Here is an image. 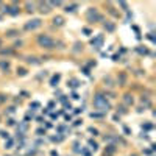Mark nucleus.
<instances>
[{"mask_svg":"<svg viewBox=\"0 0 156 156\" xmlns=\"http://www.w3.org/2000/svg\"><path fill=\"white\" fill-rule=\"evenodd\" d=\"M89 133H92L94 136H97V133H98V131H97L95 128H89Z\"/></svg>","mask_w":156,"mask_h":156,"instance_id":"c85d7f7f","label":"nucleus"},{"mask_svg":"<svg viewBox=\"0 0 156 156\" xmlns=\"http://www.w3.org/2000/svg\"><path fill=\"white\" fill-rule=\"evenodd\" d=\"M91 44H92L95 49H100V47H102V44H103V35H98L95 39H92V41H91Z\"/></svg>","mask_w":156,"mask_h":156,"instance_id":"39448f33","label":"nucleus"},{"mask_svg":"<svg viewBox=\"0 0 156 156\" xmlns=\"http://www.w3.org/2000/svg\"><path fill=\"white\" fill-rule=\"evenodd\" d=\"M94 106H95L97 109H100V111H102V114L106 112V111L111 108L109 103H108V100H106V97H103L102 94H97V95L94 97Z\"/></svg>","mask_w":156,"mask_h":156,"instance_id":"f257e3e1","label":"nucleus"},{"mask_svg":"<svg viewBox=\"0 0 156 156\" xmlns=\"http://www.w3.org/2000/svg\"><path fill=\"white\" fill-rule=\"evenodd\" d=\"M41 25H42V20H41V19H33V20H30V22L25 23V30H27V31L36 30V28H39Z\"/></svg>","mask_w":156,"mask_h":156,"instance_id":"20e7f679","label":"nucleus"},{"mask_svg":"<svg viewBox=\"0 0 156 156\" xmlns=\"http://www.w3.org/2000/svg\"><path fill=\"white\" fill-rule=\"evenodd\" d=\"M31 106H33V108H39V106H41V105L37 103V102H33V103H31Z\"/></svg>","mask_w":156,"mask_h":156,"instance_id":"c9c22d12","label":"nucleus"},{"mask_svg":"<svg viewBox=\"0 0 156 156\" xmlns=\"http://www.w3.org/2000/svg\"><path fill=\"white\" fill-rule=\"evenodd\" d=\"M37 44H39L41 47H44V49H53V45H55V41H53L50 36L41 35L39 37H37Z\"/></svg>","mask_w":156,"mask_h":156,"instance_id":"f03ea898","label":"nucleus"},{"mask_svg":"<svg viewBox=\"0 0 156 156\" xmlns=\"http://www.w3.org/2000/svg\"><path fill=\"white\" fill-rule=\"evenodd\" d=\"M89 148H92V150H94V152H95V150H97V148H98V145H97V144H95V142H94V140H89Z\"/></svg>","mask_w":156,"mask_h":156,"instance_id":"a211bd4d","label":"nucleus"},{"mask_svg":"<svg viewBox=\"0 0 156 156\" xmlns=\"http://www.w3.org/2000/svg\"><path fill=\"white\" fill-rule=\"evenodd\" d=\"M123 102H125V105H128V106H130V105H133V97L126 94V95H123Z\"/></svg>","mask_w":156,"mask_h":156,"instance_id":"9b49d317","label":"nucleus"},{"mask_svg":"<svg viewBox=\"0 0 156 156\" xmlns=\"http://www.w3.org/2000/svg\"><path fill=\"white\" fill-rule=\"evenodd\" d=\"M112 59H114V61H119V59H120V56H119V55H114V56H112Z\"/></svg>","mask_w":156,"mask_h":156,"instance_id":"e433bc0d","label":"nucleus"},{"mask_svg":"<svg viewBox=\"0 0 156 156\" xmlns=\"http://www.w3.org/2000/svg\"><path fill=\"white\" fill-rule=\"evenodd\" d=\"M27 11L33 13V11H35V3H30V2H27Z\"/></svg>","mask_w":156,"mask_h":156,"instance_id":"dca6fc26","label":"nucleus"},{"mask_svg":"<svg viewBox=\"0 0 156 156\" xmlns=\"http://www.w3.org/2000/svg\"><path fill=\"white\" fill-rule=\"evenodd\" d=\"M105 28H106L108 31H114V28H116V27H114V23H111V22H106V23H105Z\"/></svg>","mask_w":156,"mask_h":156,"instance_id":"ddd939ff","label":"nucleus"},{"mask_svg":"<svg viewBox=\"0 0 156 156\" xmlns=\"http://www.w3.org/2000/svg\"><path fill=\"white\" fill-rule=\"evenodd\" d=\"M119 5H120V6H122V8H123V10H125V11H128V5H126L125 2H120Z\"/></svg>","mask_w":156,"mask_h":156,"instance_id":"cd10ccee","label":"nucleus"},{"mask_svg":"<svg viewBox=\"0 0 156 156\" xmlns=\"http://www.w3.org/2000/svg\"><path fill=\"white\" fill-rule=\"evenodd\" d=\"M125 80H126L125 73H120V80H119V83H120V84H125Z\"/></svg>","mask_w":156,"mask_h":156,"instance_id":"b1692460","label":"nucleus"},{"mask_svg":"<svg viewBox=\"0 0 156 156\" xmlns=\"http://www.w3.org/2000/svg\"><path fill=\"white\" fill-rule=\"evenodd\" d=\"M52 140H55V142H61V140H63V136H53Z\"/></svg>","mask_w":156,"mask_h":156,"instance_id":"bb28decb","label":"nucleus"},{"mask_svg":"<svg viewBox=\"0 0 156 156\" xmlns=\"http://www.w3.org/2000/svg\"><path fill=\"white\" fill-rule=\"evenodd\" d=\"M114 150H116V148H114V145H109V148H108V153H114Z\"/></svg>","mask_w":156,"mask_h":156,"instance_id":"473e14b6","label":"nucleus"},{"mask_svg":"<svg viewBox=\"0 0 156 156\" xmlns=\"http://www.w3.org/2000/svg\"><path fill=\"white\" fill-rule=\"evenodd\" d=\"M17 75H20V77H25V75H27V70H25V69H17Z\"/></svg>","mask_w":156,"mask_h":156,"instance_id":"5701e85b","label":"nucleus"},{"mask_svg":"<svg viewBox=\"0 0 156 156\" xmlns=\"http://www.w3.org/2000/svg\"><path fill=\"white\" fill-rule=\"evenodd\" d=\"M105 83H108V84H106V86H112V80H111V78H109V77H108V78H105Z\"/></svg>","mask_w":156,"mask_h":156,"instance_id":"a878e982","label":"nucleus"},{"mask_svg":"<svg viewBox=\"0 0 156 156\" xmlns=\"http://www.w3.org/2000/svg\"><path fill=\"white\" fill-rule=\"evenodd\" d=\"M52 156H58V152H56V150H53V152H52Z\"/></svg>","mask_w":156,"mask_h":156,"instance_id":"58836bf2","label":"nucleus"},{"mask_svg":"<svg viewBox=\"0 0 156 156\" xmlns=\"http://www.w3.org/2000/svg\"><path fill=\"white\" fill-rule=\"evenodd\" d=\"M152 126H153L152 123H145V125H144V128H145V130H152Z\"/></svg>","mask_w":156,"mask_h":156,"instance_id":"7c9ffc66","label":"nucleus"},{"mask_svg":"<svg viewBox=\"0 0 156 156\" xmlns=\"http://www.w3.org/2000/svg\"><path fill=\"white\" fill-rule=\"evenodd\" d=\"M0 138H3V139H10V134H8V133H6L5 130H2V131H0Z\"/></svg>","mask_w":156,"mask_h":156,"instance_id":"aec40b11","label":"nucleus"},{"mask_svg":"<svg viewBox=\"0 0 156 156\" xmlns=\"http://www.w3.org/2000/svg\"><path fill=\"white\" fill-rule=\"evenodd\" d=\"M77 8H78V5H77V3H73V5H70V6H67V8H66V11H67V13H73Z\"/></svg>","mask_w":156,"mask_h":156,"instance_id":"4468645a","label":"nucleus"},{"mask_svg":"<svg viewBox=\"0 0 156 156\" xmlns=\"http://www.w3.org/2000/svg\"><path fill=\"white\" fill-rule=\"evenodd\" d=\"M0 53H2V55H11L13 50H11V49H3V50H0Z\"/></svg>","mask_w":156,"mask_h":156,"instance_id":"412c9836","label":"nucleus"},{"mask_svg":"<svg viewBox=\"0 0 156 156\" xmlns=\"http://www.w3.org/2000/svg\"><path fill=\"white\" fill-rule=\"evenodd\" d=\"M136 50H138V53H140V55H147V53H148V50H147L145 47H138Z\"/></svg>","mask_w":156,"mask_h":156,"instance_id":"f3484780","label":"nucleus"},{"mask_svg":"<svg viewBox=\"0 0 156 156\" xmlns=\"http://www.w3.org/2000/svg\"><path fill=\"white\" fill-rule=\"evenodd\" d=\"M6 13H10L11 16H17L19 14V8L17 6H10V8H6Z\"/></svg>","mask_w":156,"mask_h":156,"instance_id":"6e6552de","label":"nucleus"},{"mask_svg":"<svg viewBox=\"0 0 156 156\" xmlns=\"http://www.w3.org/2000/svg\"><path fill=\"white\" fill-rule=\"evenodd\" d=\"M148 37H150V41H153V42L156 41V39H155V36H153V33H148Z\"/></svg>","mask_w":156,"mask_h":156,"instance_id":"f704fd0d","label":"nucleus"},{"mask_svg":"<svg viewBox=\"0 0 156 156\" xmlns=\"http://www.w3.org/2000/svg\"><path fill=\"white\" fill-rule=\"evenodd\" d=\"M0 47H2V39H0Z\"/></svg>","mask_w":156,"mask_h":156,"instance_id":"ea45409f","label":"nucleus"},{"mask_svg":"<svg viewBox=\"0 0 156 156\" xmlns=\"http://www.w3.org/2000/svg\"><path fill=\"white\" fill-rule=\"evenodd\" d=\"M2 102H5V95H0V103Z\"/></svg>","mask_w":156,"mask_h":156,"instance_id":"4c0bfd02","label":"nucleus"},{"mask_svg":"<svg viewBox=\"0 0 156 156\" xmlns=\"http://www.w3.org/2000/svg\"><path fill=\"white\" fill-rule=\"evenodd\" d=\"M59 78H61V75H59V73L53 75L52 80H50V86H56V84H58V81H59Z\"/></svg>","mask_w":156,"mask_h":156,"instance_id":"1a4fd4ad","label":"nucleus"},{"mask_svg":"<svg viewBox=\"0 0 156 156\" xmlns=\"http://www.w3.org/2000/svg\"><path fill=\"white\" fill-rule=\"evenodd\" d=\"M72 98H73V100H78V98H80V95H78L77 92H73V94H72Z\"/></svg>","mask_w":156,"mask_h":156,"instance_id":"c756f323","label":"nucleus"},{"mask_svg":"<svg viewBox=\"0 0 156 156\" xmlns=\"http://www.w3.org/2000/svg\"><path fill=\"white\" fill-rule=\"evenodd\" d=\"M0 69L3 70V72H6V70L10 69V63L8 61H0Z\"/></svg>","mask_w":156,"mask_h":156,"instance_id":"9d476101","label":"nucleus"},{"mask_svg":"<svg viewBox=\"0 0 156 156\" xmlns=\"http://www.w3.org/2000/svg\"><path fill=\"white\" fill-rule=\"evenodd\" d=\"M70 86L72 87H78L80 86V81H78V80H72V81H70Z\"/></svg>","mask_w":156,"mask_h":156,"instance_id":"4be33fe9","label":"nucleus"},{"mask_svg":"<svg viewBox=\"0 0 156 156\" xmlns=\"http://www.w3.org/2000/svg\"><path fill=\"white\" fill-rule=\"evenodd\" d=\"M13 144H14L13 139H6V142H5V148H13Z\"/></svg>","mask_w":156,"mask_h":156,"instance_id":"2eb2a0df","label":"nucleus"},{"mask_svg":"<svg viewBox=\"0 0 156 156\" xmlns=\"http://www.w3.org/2000/svg\"><path fill=\"white\" fill-rule=\"evenodd\" d=\"M91 117L92 119H98V117H103V114L102 112H91Z\"/></svg>","mask_w":156,"mask_h":156,"instance_id":"6ab92c4d","label":"nucleus"},{"mask_svg":"<svg viewBox=\"0 0 156 156\" xmlns=\"http://www.w3.org/2000/svg\"><path fill=\"white\" fill-rule=\"evenodd\" d=\"M36 133H37V134H39V136H42V134H45V131H44V130H42V128H39V130H37V131H36Z\"/></svg>","mask_w":156,"mask_h":156,"instance_id":"2f4dec72","label":"nucleus"},{"mask_svg":"<svg viewBox=\"0 0 156 156\" xmlns=\"http://www.w3.org/2000/svg\"><path fill=\"white\" fill-rule=\"evenodd\" d=\"M86 17L89 22H97V20H102V14H98V11L95 10V8H91L89 11H87V14H86Z\"/></svg>","mask_w":156,"mask_h":156,"instance_id":"7ed1b4c3","label":"nucleus"},{"mask_svg":"<svg viewBox=\"0 0 156 156\" xmlns=\"http://www.w3.org/2000/svg\"><path fill=\"white\" fill-rule=\"evenodd\" d=\"M6 35L10 36V37H13V36H16V35H17V31H16V30H10V31H8Z\"/></svg>","mask_w":156,"mask_h":156,"instance_id":"393cba45","label":"nucleus"},{"mask_svg":"<svg viewBox=\"0 0 156 156\" xmlns=\"http://www.w3.org/2000/svg\"><path fill=\"white\" fill-rule=\"evenodd\" d=\"M0 20H2V16H0Z\"/></svg>","mask_w":156,"mask_h":156,"instance_id":"a19ab883","label":"nucleus"},{"mask_svg":"<svg viewBox=\"0 0 156 156\" xmlns=\"http://www.w3.org/2000/svg\"><path fill=\"white\" fill-rule=\"evenodd\" d=\"M27 130H28V122L23 120L22 123H19V125H17V133H22V134H23Z\"/></svg>","mask_w":156,"mask_h":156,"instance_id":"423d86ee","label":"nucleus"},{"mask_svg":"<svg viewBox=\"0 0 156 156\" xmlns=\"http://www.w3.org/2000/svg\"><path fill=\"white\" fill-rule=\"evenodd\" d=\"M53 23H55L56 27H61V25H64V17H61V16H56V17H53Z\"/></svg>","mask_w":156,"mask_h":156,"instance_id":"0eeeda50","label":"nucleus"},{"mask_svg":"<svg viewBox=\"0 0 156 156\" xmlns=\"http://www.w3.org/2000/svg\"><path fill=\"white\" fill-rule=\"evenodd\" d=\"M39 5H41V11H42V13H49V11H50L49 3H39Z\"/></svg>","mask_w":156,"mask_h":156,"instance_id":"f8f14e48","label":"nucleus"},{"mask_svg":"<svg viewBox=\"0 0 156 156\" xmlns=\"http://www.w3.org/2000/svg\"><path fill=\"white\" fill-rule=\"evenodd\" d=\"M8 125H10V126H14V125H16V122L13 120V119H10V120H8Z\"/></svg>","mask_w":156,"mask_h":156,"instance_id":"72a5a7b5","label":"nucleus"}]
</instances>
